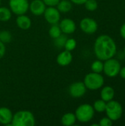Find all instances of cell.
<instances>
[{
	"label": "cell",
	"mask_w": 125,
	"mask_h": 126,
	"mask_svg": "<svg viewBox=\"0 0 125 126\" xmlns=\"http://www.w3.org/2000/svg\"><path fill=\"white\" fill-rule=\"evenodd\" d=\"M94 53L100 61H106L116 53V44L113 39L108 35H99L95 41L94 46Z\"/></svg>",
	"instance_id": "cell-1"
},
{
	"label": "cell",
	"mask_w": 125,
	"mask_h": 126,
	"mask_svg": "<svg viewBox=\"0 0 125 126\" xmlns=\"http://www.w3.org/2000/svg\"><path fill=\"white\" fill-rule=\"evenodd\" d=\"M35 119L33 114L29 111H19L13 116L11 126H34Z\"/></svg>",
	"instance_id": "cell-2"
},
{
	"label": "cell",
	"mask_w": 125,
	"mask_h": 126,
	"mask_svg": "<svg viewBox=\"0 0 125 126\" xmlns=\"http://www.w3.org/2000/svg\"><path fill=\"white\" fill-rule=\"evenodd\" d=\"M94 107L89 104H82L77 107L75 111V116L77 120L80 123H88L92 120L94 116Z\"/></svg>",
	"instance_id": "cell-3"
},
{
	"label": "cell",
	"mask_w": 125,
	"mask_h": 126,
	"mask_svg": "<svg viewBox=\"0 0 125 126\" xmlns=\"http://www.w3.org/2000/svg\"><path fill=\"white\" fill-rule=\"evenodd\" d=\"M104 78L100 73L91 72L85 75L84 84L90 90H97L104 85Z\"/></svg>",
	"instance_id": "cell-4"
},
{
	"label": "cell",
	"mask_w": 125,
	"mask_h": 126,
	"mask_svg": "<svg viewBox=\"0 0 125 126\" xmlns=\"http://www.w3.org/2000/svg\"><path fill=\"white\" fill-rule=\"evenodd\" d=\"M105 111L106 112L108 118H110L112 121H116L121 118L123 113V109L122 105L118 101L112 100L107 102Z\"/></svg>",
	"instance_id": "cell-5"
},
{
	"label": "cell",
	"mask_w": 125,
	"mask_h": 126,
	"mask_svg": "<svg viewBox=\"0 0 125 126\" xmlns=\"http://www.w3.org/2000/svg\"><path fill=\"white\" fill-rule=\"evenodd\" d=\"M120 69H121V65L117 60L111 58L110 59L105 61L104 66H103V71L107 76L110 78L116 77L119 74Z\"/></svg>",
	"instance_id": "cell-6"
},
{
	"label": "cell",
	"mask_w": 125,
	"mask_h": 126,
	"mask_svg": "<svg viewBox=\"0 0 125 126\" xmlns=\"http://www.w3.org/2000/svg\"><path fill=\"white\" fill-rule=\"evenodd\" d=\"M9 7L11 12L16 16L25 14L29 7L28 0H10Z\"/></svg>",
	"instance_id": "cell-7"
},
{
	"label": "cell",
	"mask_w": 125,
	"mask_h": 126,
	"mask_svg": "<svg viewBox=\"0 0 125 126\" xmlns=\"http://www.w3.org/2000/svg\"><path fill=\"white\" fill-rule=\"evenodd\" d=\"M80 29L86 34H93L97 32L98 24L97 21L91 18H84L80 23Z\"/></svg>",
	"instance_id": "cell-8"
},
{
	"label": "cell",
	"mask_w": 125,
	"mask_h": 126,
	"mask_svg": "<svg viewBox=\"0 0 125 126\" xmlns=\"http://www.w3.org/2000/svg\"><path fill=\"white\" fill-rule=\"evenodd\" d=\"M44 18L50 24H55L60 21V13L55 7H48L43 13Z\"/></svg>",
	"instance_id": "cell-9"
},
{
	"label": "cell",
	"mask_w": 125,
	"mask_h": 126,
	"mask_svg": "<svg viewBox=\"0 0 125 126\" xmlns=\"http://www.w3.org/2000/svg\"><path fill=\"white\" fill-rule=\"evenodd\" d=\"M86 89L87 88L83 82H75L70 85L69 93L74 98H80L85 94Z\"/></svg>",
	"instance_id": "cell-10"
},
{
	"label": "cell",
	"mask_w": 125,
	"mask_h": 126,
	"mask_svg": "<svg viewBox=\"0 0 125 126\" xmlns=\"http://www.w3.org/2000/svg\"><path fill=\"white\" fill-rule=\"evenodd\" d=\"M59 27L62 32L66 35L72 34L76 30V24L71 18H64L61 20Z\"/></svg>",
	"instance_id": "cell-11"
},
{
	"label": "cell",
	"mask_w": 125,
	"mask_h": 126,
	"mask_svg": "<svg viewBox=\"0 0 125 126\" xmlns=\"http://www.w3.org/2000/svg\"><path fill=\"white\" fill-rule=\"evenodd\" d=\"M46 5L42 0H32L29 4V9L33 15L39 16L43 14L46 8Z\"/></svg>",
	"instance_id": "cell-12"
},
{
	"label": "cell",
	"mask_w": 125,
	"mask_h": 126,
	"mask_svg": "<svg viewBox=\"0 0 125 126\" xmlns=\"http://www.w3.org/2000/svg\"><path fill=\"white\" fill-rule=\"evenodd\" d=\"M13 113L11 110L7 107L0 108V123L4 126H11L13 120Z\"/></svg>",
	"instance_id": "cell-13"
},
{
	"label": "cell",
	"mask_w": 125,
	"mask_h": 126,
	"mask_svg": "<svg viewBox=\"0 0 125 126\" xmlns=\"http://www.w3.org/2000/svg\"><path fill=\"white\" fill-rule=\"evenodd\" d=\"M73 57L71 52L68 50H64L61 52L57 57V63L62 66H67L70 64L72 61Z\"/></svg>",
	"instance_id": "cell-14"
},
{
	"label": "cell",
	"mask_w": 125,
	"mask_h": 126,
	"mask_svg": "<svg viewBox=\"0 0 125 126\" xmlns=\"http://www.w3.org/2000/svg\"><path fill=\"white\" fill-rule=\"evenodd\" d=\"M15 22H16L17 26L20 29L24 30L29 29L32 25V21H31L30 18L24 14L18 16L16 18Z\"/></svg>",
	"instance_id": "cell-15"
},
{
	"label": "cell",
	"mask_w": 125,
	"mask_h": 126,
	"mask_svg": "<svg viewBox=\"0 0 125 126\" xmlns=\"http://www.w3.org/2000/svg\"><path fill=\"white\" fill-rule=\"evenodd\" d=\"M114 95H115L114 89L111 86H105L102 89L101 93H100L101 99L105 101L106 103L112 100L114 97Z\"/></svg>",
	"instance_id": "cell-16"
},
{
	"label": "cell",
	"mask_w": 125,
	"mask_h": 126,
	"mask_svg": "<svg viewBox=\"0 0 125 126\" xmlns=\"http://www.w3.org/2000/svg\"><path fill=\"white\" fill-rule=\"evenodd\" d=\"M77 121V118L75 114L69 112L65 114L61 118V123L64 126H74Z\"/></svg>",
	"instance_id": "cell-17"
},
{
	"label": "cell",
	"mask_w": 125,
	"mask_h": 126,
	"mask_svg": "<svg viewBox=\"0 0 125 126\" xmlns=\"http://www.w3.org/2000/svg\"><path fill=\"white\" fill-rule=\"evenodd\" d=\"M56 6L60 13H68L72 8V3L70 0H60Z\"/></svg>",
	"instance_id": "cell-18"
},
{
	"label": "cell",
	"mask_w": 125,
	"mask_h": 126,
	"mask_svg": "<svg viewBox=\"0 0 125 126\" xmlns=\"http://www.w3.org/2000/svg\"><path fill=\"white\" fill-rule=\"evenodd\" d=\"M12 17V12L10 9L6 7L0 6V21H8Z\"/></svg>",
	"instance_id": "cell-19"
},
{
	"label": "cell",
	"mask_w": 125,
	"mask_h": 126,
	"mask_svg": "<svg viewBox=\"0 0 125 126\" xmlns=\"http://www.w3.org/2000/svg\"><path fill=\"white\" fill-rule=\"evenodd\" d=\"M49 34L51 38L55 39L62 34V31H61V30H60V28L57 24H52V26L49 30Z\"/></svg>",
	"instance_id": "cell-20"
},
{
	"label": "cell",
	"mask_w": 125,
	"mask_h": 126,
	"mask_svg": "<svg viewBox=\"0 0 125 126\" xmlns=\"http://www.w3.org/2000/svg\"><path fill=\"white\" fill-rule=\"evenodd\" d=\"M106 102L103 100H97L94 103V109L97 112H103L105 111L106 108Z\"/></svg>",
	"instance_id": "cell-21"
},
{
	"label": "cell",
	"mask_w": 125,
	"mask_h": 126,
	"mask_svg": "<svg viewBox=\"0 0 125 126\" xmlns=\"http://www.w3.org/2000/svg\"><path fill=\"white\" fill-rule=\"evenodd\" d=\"M103 66H104V63L102 62V61L98 59L97 61H95L92 63L91 70L93 71V72L101 73L103 71Z\"/></svg>",
	"instance_id": "cell-22"
},
{
	"label": "cell",
	"mask_w": 125,
	"mask_h": 126,
	"mask_svg": "<svg viewBox=\"0 0 125 126\" xmlns=\"http://www.w3.org/2000/svg\"><path fill=\"white\" fill-rule=\"evenodd\" d=\"M13 37L11 33L7 31V30H2L0 31V41L4 43V44H7V43H10L12 40Z\"/></svg>",
	"instance_id": "cell-23"
},
{
	"label": "cell",
	"mask_w": 125,
	"mask_h": 126,
	"mask_svg": "<svg viewBox=\"0 0 125 126\" xmlns=\"http://www.w3.org/2000/svg\"><path fill=\"white\" fill-rule=\"evenodd\" d=\"M77 47V41L74 38H67L65 45H64V48L66 49V50L68 51H73Z\"/></svg>",
	"instance_id": "cell-24"
},
{
	"label": "cell",
	"mask_w": 125,
	"mask_h": 126,
	"mask_svg": "<svg viewBox=\"0 0 125 126\" xmlns=\"http://www.w3.org/2000/svg\"><path fill=\"white\" fill-rule=\"evenodd\" d=\"M84 4L86 10L88 11H94L98 7V3L97 0H87Z\"/></svg>",
	"instance_id": "cell-25"
},
{
	"label": "cell",
	"mask_w": 125,
	"mask_h": 126,
	"mask_svg": "<svg viewBox=\"0 0 125 126\" xmlns=\"http://www.w3.org/2000/svg\"><path fill=\"white\" fill-rule=\"evenodd\" d=\"M67 40V36L65 35H60L57 38H55V44L57 47L58 48H62L64 47L65 43Z\"/></svg>",
	"instance_id": "cell-26"
},
{
	"label": "cell",
	"mask_w": 125,
	"mask_h": 126,
	"mask_svg": "<svg viewBox=\"0 0 125 126\" xmlns=\"http://www.w3.org/2000/svg\"><path fill=\"white\" fill-rule=\"evenodd\" d=\"M113 125V121L108 117H104L100 120L99 126H111Z\"/></svg>",
	"instance_id": "cell-27"
},
{
	"label": "cell",
	"mask_w": 125,
	"mask_h": 126,
	"mask_svg": "<svg viewBox=\"0 0 125 126\" xmlns=\"http://www.w3.org/2000/svg\"><path fill=\"white\" fill-rule=\"evenodd\" d=\"M45 4L48 7H55L57 3L60 1V0H42Z\"/></svg>",
	"instance_id": "cell-28"
},
{
	"label": "cell",
	"mask_w": 125,
	"mask_h": 126,
	"mask_svg": "<svg viewBox=\"0 0 125 126\" xmlns=\"http://www.w3.org/2000/svg\"><path fill=\"white\" fill-rule=\"evenodd\" d=\"M6 52V47L4 43L0 41V59L4 57Z\"/></svg>",
	"instance_id": "cell-29"
},
{
	"label": "cell",
	"mask_w": 125,
	"mask_h": 126,
	"mask_svg": "<svg viewBox=\"0 0 125 126\" xmlns=\"http://www.w3.org/2000/svg\"><path fill=\"white\" fill-rule=\"evenodd\" d=\"M71 1V3L75 4H78V5H81V4H84L85 2L87 0H70Z\"/></svg>",
	"instance_id": "cell-30"
},
{
	"label": "cell",
	"mask_w": 125,
	"mask_h": 126,
	"mask_svg": "<svg viewBox=\"0 0 125 126\" xmlns=\"http://www.w3.org/2000/svg\"><path fill=\"white\" fill-rule=\"evenodd\" d=\"M120 35L124 39H125V23L120 28Z\"/></svg>",
	"instance_id": "cell-31"
},
{
	"label": "cell",
	"mask_w": 125,
	"mask_h": 126,
	"mask_svg": "<svg viewBox=\"0 0 125 126\" xmlns=\"http://www.w3.org/2000/svg\"><path fill=\"white\" fill-rule=\"evenodd\" d=\"M119 75L123 79H125V66L121 68L120 72H119Z\"/></svg>",
	"instance_id": "cell-32"
},
{
	"label": "cell",
	"mask_w": 125,
	"mask_h": 126,
	"mask_svg": "<svg viewBox=\"0 0 125 126\" xmlns=\"http://www.w3.org/2000/svg\"><path fill=\"white\" fill-rule=\"evenodd\" d=\"M124 53H125V49H124Z\"/></svg>",
	"instance_id": "cell-33"
},
{
	"label": "cell",
	"mask_w": 125,
	"mask_h": 126,
	"mask_svg": "<svg viewBox=\"0 0 125 126\" xmlns=\"http://www.w3.org/2000/svg\"><path fill=\"white\" fill-rule=\"evenodd\" d=\"M0 6H1V0H0Z\"/></svg>",
	"instance_id": "cell-34"
}]
</instances>
